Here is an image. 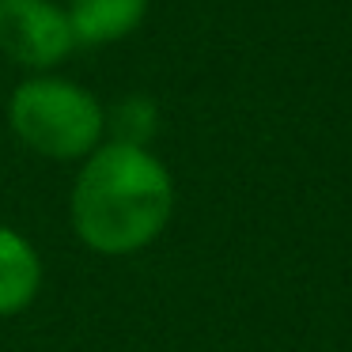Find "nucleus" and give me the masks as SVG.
<instances>
[{
  "label": "nucleus",
  "instance_id": "f257e3e1",
  "mask_svg": "<svg viewBox=\"0 0 352 352\" xmlns=\"http://www.w3.org/2000/svg\"><path fill=\"white\" fill-rule=\"evenodd\" d=\"M175 216V178L144 144L102 140L76 170L69 220L76 239L102 258L152 246Z\"/></svg>",
  "mask_w": 352,
  "mask_h": 352
},
{
  "label": "nucleus",
  "instance_id": "f03ea898",
  "mask_svg": "<svg viewBox=\"0 0 352 352\" xmlns=\"http://www.w3.org/2000/svg\"><path fill=\"white\" fill-rule=\"evenodd\" d=\"M8 125L23 148L54 163H84L107 140V110L84 84L31 72L8 99Z\"/></svg>",
  "mask_w": 352,
  "mask_h": 352
},
{
  "label": "nucleus",
  "instance_id": "7ed1b4c3",
  "mask_svg": "<svg viewBox=\"0 0 352 352\" xmlns=\"http://www.w3.org/2000/svg\"><path fill=\"white\" fill-rule=\"evenodd\" d=\"M76 50L65 4L0 0V54L27 72H54Z\"/></svg>",
  "mask_w": 352,
  "mask_h": 352
},
{
  "label": "nucleus",
  "instance_id": "20e7f679",
  "mask_svg": "<svg viewBox=\"0 0 352 352\" xmlns=\"http://www.w3.org/2000/svg\"><path fill=\"white\" fill-rule=\"evenodd\" d=\"M152 0H69L65 16H69L72 38L80 46H114L129 38L140 23L148 19Z\"/></svg>",
  "mask_w": 352,
  "mask_h": 352
},
{
  "label": "nucleus",
  "instance_id": "39448f33",
  "mask_svg": "<svg viewBox=\"0 0 352 352\" xmlns=\"http://www.w3.org/2000/svg\"><path fill=\"white\" fill-rule=\"evenodd\" d=\"M42 292V258L31 239L0 223V318L27 311Z\"/></svg>",
  "mask_w": 352,
  "mask_h": 352
},
{
  "label": "nucleus",
  "instance_id": "423d86ee",
  "mask_svg": "<svg viewBox=\"0 0 352 352\" xmlns=\"http://www.w3.org/2000/svg\"><path fill=\"white\" fill-rule=\"evenodd\" d=\"M107 133H114L110 140H125V144H144L155 133V107L144 95H133V99L118 102L114 114H107Z\"/></svg>",
  "mask_w": 352,
  "mask_h": 352
}]
</instances>
